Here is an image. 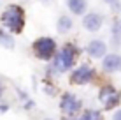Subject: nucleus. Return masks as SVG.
Masks as SVG:
<instances>
[{"label": "nucleus", "mask_w": 121, "mask_h": 120, "mask_svg": "<svg viewBox=\"0 0 121 120\" xmlns=\"http://www.w3.org/2000/svg\"><path fill=\"white\" fill-rule=\"evenodd\" d=\"M0 21L11 34H21L25 28V11L19 5H7L0 16Z\"/></svg>", "instance_id": "1"}, {"label": "nucleus", "mask_w": 121, "mask_h": 120, "mask_svg": "<svg viewBox=\"0 0 121 120\" xmlns=\"http://www.w3.org/2000/svg\"><path fill=\"white\" fill-rule=\"evenodd\" d=\"M56 53V41L53 37H39V39L33 43V55L39 60H53Z\"/></svg>", "instance_id": "2"}, {"label": "nucleus", "mask_w": 121, "mask_h": 120, "mask_svg": "<svg viewBox=\"0 0 121 120\" xmlns=\"http://www.w3.org/2000/svg\"><path fill=\"white\" fill-rule=\"evenodd\" d=\"M53 67H55L56 72H67L72 69L74 62H76V53H74V48L72 46H65L61 48L58 53H55L53 57Z\"/></svg>", "instance_id": "3"}, {"label": "nucleus", "mask_w": 121, "mask_h": 120, "mask_svg": "<svg viewBox=\"0 0 121 120\" xmlns=\"http://www.w3.org/2000/svg\"><path fill=\"white\" fill-rule=\"evenodd\" d=\"M104 21H105V16L97 12V11L84 12V14H82V27L88 32H98L100 28L104 27Z\"/></svg>", "instance_id": "4"}, {"label": "nucleus", "mask_w": 121, "mask_h": 120, "mask_svg": "<svg viewBox=\"0 0 121 120\" xmlns=\"http://www.w3.org/2000/svg\"><path fill=\"white\" fill-rule=\"evenodd\" d=\"M95 71L90 67V65H79L77 69H74L72 74H70V81L76 85H86L93 80Z\"/></svg>", "instance_id": "5"}, {"label": "nucleus", "mask_w": 121, "mask_h": 120, "mask_svg": "<svg viewBox=\"0 0 121 120\" xmlns=\"http://www.w3.org/2000/svg\"><path fill=\"white\" fill-rule=\"evenodd\" d=\"M60 108L65 115L74 117V115L81 110V101H79L76 96H72V94H63V96H61V101H60Z\"/></svg>", "instance_id": "6"}, {"label": "nucleus", "mask_w": 121, "mask_h": 120, "mask_svg": "<svg viewBox=\"0 0 121 120\" xmlns=\"http://www.w3.org/2000/svg\"><path fill=\"white\" fill-rule=\"evenodd\" d=\"M98 99L104 102L105 110H111L112 106H116L119 102V94L116 92L112 86H104V88L100 90V94H98Z\"/></svg>", "instance_id": "7"}, {"label": "nucleus", "mask_w": 121, "mask_h": 120, "mask_svg": "<svg viewBox=\"0 0 121 120\" xmlns=\"http://www.w3.org/2000/svg\"><path fill=\"white\" fill-rule=\"evenodd\" d=\"M102 69L105 72H118L121 71V55H116V53H105L102 58Z\"/></svg>", "instance_id": "8"}, {"label": "nucleus", "mask_w": 121, "mask_h": 120, "mask_svg": "<svg viewBox=\"0 0 121 120\" xmlns=\"http://www.w3.org/2000/svg\"><path fill=\"white\" fill-rule=\"evenodd\" d=\"M86 53L91 58H104V55L107 53V44L102 39H93L86 44Z\"/></svg>", "instance_id": "9"}, {"label": "nucleus", "mask_w": 121, "mask_h": 120, "mask_svg": "<svg viewBox=\"0 0 121 120\" xmlns=\"http://www.w3.org/2000/svg\"><path fill=\"white\" fill-rule=\"evenodd\" d=\"M65 5L70 14L74 16H82L88 9V0H65Z\"/></svg>", "instance_id": "10"}, {"label": "nucleus", "mask_w": 121, "mask_h": 120, "mask_svg": "<svg viewBox=\"0 0 121 120\" xmlns=\"http://www.w3.org/2000/svg\"><path fill=\"white\" fill-rule=\"evenodd\" d=\"M74 27V21L69 14H60L58 16V21H56V32L58 34H69Z\"/></svg>", "instance_id": "11"}, {"label": "nucleus", "mask_w": 121, "mask_h": 120, "mask_svg": "<svg viewBox=\"0 0 121 120\" xmlns=\"http://www.w3.org/2000/svg\"><path fill=\"white\" fill-rule=\"evenodd\" d=\"M111 35H112V41H114L116 46H119L121 43V19H116L111 27Z\"/></svg>", "instance_id": "12"}, {"label": "nucleus", "mask_w": 121, "mask_h": 120, "mask_svg": "<svg viewBox=\"0 0 121 120\" xmlns=\"http://www.w3.org/2000/svg\"><path fill=\"white\" fill-rule=\"evenodd\" d=\"M79 120H104V115L98 110H86Z\"/></svg>", "instance_id": "13"}, {"label": "nucleus", "mask_w": 121, "mask_h": 120, "mask_svg": "<svg viewBox=\"0 0 121 120\" xmlns=\"http://www.w3.org/2000/svg\"><path fill=\"white\" fill-rule=\"evenodd\" d=\"M0 44L5 48H12L14 46V39H12V35H9L5 30H2L0 28Z\"/></svg>", "instance_id": "14"}, {"label": "nucleus", "mask_w": 121, "mask_h": 120, "mask_svg": "<svg viewBox=\"0 0 121 120\" xmlns=\"http://www.w3.org/2000/svg\"><path fill=\"white\" fill-rule=\"evenodd\" d=\"M104 2H107V4H109V5L112 7V9H116V11H119V9H121L119 0H104Z\"/></svg>", "instance_id": "15"}, {"label": "nucleus", "mask_w": 121, "mask_h": 120, "mask_svg": "<svg viewBox=\"0 0 121 120\" xmlns=\"http://www.w3.org/2000/svg\"><path fill=\"white\" fill-rule=\"evenodd\" d=\"M112 120H121V110L114 111V115H112Z\"/></svg>", "instance_id": "16"}, {"label": "nucleus", "mask_w": 121, "mask_h": 120, "mask_svg": "<svg viewBox=\"0 0 121 120\" xmlns=\"http://www.w3.org/2000/svg\"><path fill=\"white\" fill-rule=\"evenodd\" d=\"M2 94H4V85H2V81H0V97H2Z\"/></svg>", "instance_id": "17"}, {"label": "nucleus", "mask_w": 121, "mask_h": 120, "mask_svg": "<svg viewBox=\"0 0 121 120\" xmlns=\"http://www.w3.org/2000/svg\"><path fill=\"white\" fill-rule=\"evenodd\" d=\"M0 111H7V106H5V104H4V106L0 104Z\"/></svg>", "instance_id": "18"}, {"label": "nucleus", "mask_w": 121, "mask_h": 120, "mask_svg": "<svg viewBox=\"0 0 121 120\" xmlns=\"http://www.w3.org/2000/svg\"><path fill=\"white\" fill-rule=\"evenodd\" d=\"M67 120H77V118H74V117H69V118H67Z\"/></svg>", "instance_id": "19"}, {"label": "nucleus", "mask_w": 121, "mask_h": 120, "mask_svg": "<svg viewBox=\"0 0 121 120\" xmlns=\"http://www.w3.org/2000/svg\"><path fill=\"white\" fill-rule=\"evenodd\" d=\"M44 120H51V118H44Z\"/></svg>", "instance_id": "20"}]
</instances>
